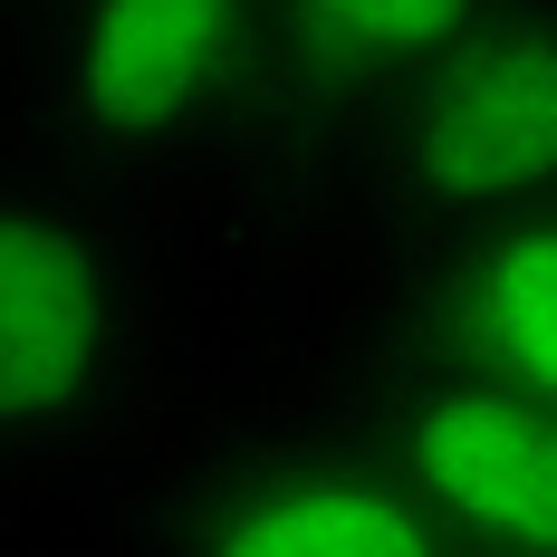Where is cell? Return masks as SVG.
<instances>
[{
	"label": "cell",
	"mask_w": 557,
	"mask_h": 557,
	"mask_svg": "<svg viewBox=\"0 0 557 557\" xmlns=\"http://www.w3.org/2000/svg\"><path fill=\"white\" fill-rule=\"evenodd\" d=\"M366 202L404 240L557 202V0H500L346 145Z\"/></svg>",
	"instance_id": "obj_1"
},
{
	"label": "cell",
	"mask_w": 557,
	"mask_h": 557,
	"mask_svg": "<svg viewBox=\"0 0 557 557\" xmlns=\"http://www.w3.org/2000/svg\"><path fill=\"white\" fill-rule=\"evenodd\" d=\"M260 115V0H58L39 29V125L77 173L193 164Z\"/></svg>",
	"instance_id": "obj_2"
},
{
	"label": "cell",
	"mask_w": 557,
	"mask_h": 557,
	"mask_svg": "<svg viewBox=\"0 0 557 557\" xmlns=\"http://www.w3.org/2000/svg\"><path fill=\"white\" fill-rule=\"evenodd\" d=\"M356 404V433L461 557H557V404L423 336H404Z\"/></svg>",
	"instance_id": "obj_3"
},
{
	"label": "cell",
	"mask_w": 557,
	"mask_h": 557,
	"mask_svg": "<svg viewBox=\"0 0 557 557\" xmlns=\"http://www.w3.org/2000/svg\"><path fill=\"white\" fill-rule=\"evenodd\" d=\"M135 288L87 202L0 173V451L77 443L125 385Z\"/></svg>",
	"instance_id": "obj_4"
},
{
	"label": "cell",
	"mask_w": 557,
	"mask_h": 557,
	"mask_svg": "<svg viewBox=\"0 0 557 557\" xmlns=\"http://www.w3.org/2000/svg\"><path fill=\"white\" fill-rule=\"evenodd\" d=\"M154 557H461L433 509L385 471V451L346 433H278L222 451L164 509Z\"/></svg>",
	"instance_id": "obj_5"
},
{
	"label": "cell",
	"mask_w": 557,
	"mask_h": 557,
	"mask_svg": "<svg viewBox=\"0 0 557 557\" xmlns=\"http://www.w3.org/2000/svg\"><path fill=\"white\" fill-rule=\"evenodd\" d=\"M491 10L500 0H260V115L308 145H356L394 87Z\"/></svg>",
	"instance_id": "obj_6"
},
{
	"label": "cell",
	"mask_w": 557,
	"mask_h": 557,
	"mask_svg": "<svg viewBox=\"0 0 557 557\" xmlns=\"http://www.w3.org/2000/svg\"><path fill=\"white\" fill-rule=\"evenodd\" d=\"M404 308H413L423 346L557 404V202L413 240Z\"/></svg>",
	"instance_id": "obj_7"
}]
</instances>
